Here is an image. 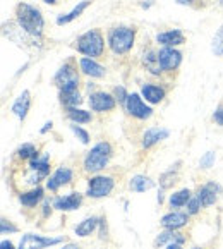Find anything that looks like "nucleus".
<instances>
[{
	"label": "nucleus",
	"instance_id": "f257e3e1",
	"mask_svg": "<svg viewBox=\"0 0 223 249\" xmlns=\"http://www.w3.org/2000/svg\"><path fill=\"white\" fill-rule=\"evenodd\" d=\"M114 157V148L108 141H100L93 144L91 150L85 155L83 158V169L88 174H100L108 167L110 160Z\"/></svg>",
	"mask_w": 223,
	"mask_h": 249
},
{
	"label": "nucleus",
	"instance_id": "f03ea898",
	"mask_svg": "<svg viewBox=\"0 0 223 249\" xmlns=\"http://www.w3.org/2000/svg\"><path fill=\"white\" fill-rule=\"evenodd\" d=\"M16 21L21 26L26 33H30L31 36H41L45 28V21L41 12L38 11L33 5L21 2V4L16 7Z\"/></svg>",
	"mask_w": 223,
	"mask_h": 249
},
{
	"label": "nucleus",
	"instance_id": "7ed1b4c3",
	"mask_svg": "<svg viewBox=\"0 0 223 249\" xmlns=\"http://www.w3.org/2000/svg\"><path fill=\"white\" fill-rule=\"evenodd\" d=\"M108 47L115 55H124L131 52L132 45L136 40V30L129 26H117L108 31Z\"/></svg>",
	"mask_w": 223,
	"mask_h": 249
},
{
	"label": "nucleus",
	"instance_id": "20e7f679",
	"mask_svg": "<svg viewBox=\"0 0 223 249\" xmlns=\"http://www.w3.org/2000/svg\"><path fill=\"white\" fill-rule=\"evenodd\" d=\"M76 48L79 53L86 55L89 59L95 57H102L103 50H105V40L103 35L98 30H89L85 35H81L76 41Z\"/></svg>",
	"mask_w": 223,
	"mask_h": 249
},
{
	"label": "nucleus",
	"instance_id": "39448f33",
	"mask_svg": "<svg viewBox=\"0 0 223 249\" xmlns=\"http://www.w3.org/2000/svg\"><path fill=\"white\" fill-rule=\"evenodd\" d=\"M115 187V179L112 176L103 174H93L86 184V196L91 199H102L112 195Z\"/></svg>",
	"mask_w": 223,
	"mask_h": 249
},
{
	"label": "nucleus",
	"instance_id": "423d86ee",
	"mask_svg": "<svg viewBox=\"0 0 223 249\" xmlns=\"http://www.w3.org/2000/svg\"><path fill=\"white\" fill-rule=\"evenodd\" d=\"M66 242V237L62 235H55V237H50V235H41V234H24L19 241L17 249H45V248H51V246L62 244Z\"/></svg>",
	"mask_w": 223,
	"mask_h": 249
},
{
	"label": "nucleus",
	"instance_id": "0eeeda50",
	"mask_svg": "<svg viewBox=\"0 0 223 249\" xmlns=\"http://www.w3.org/2000/svg\"><path fill=\"white\" fill-rule=\"evenodd\" d=\"M125 110L131 117L139 119V121H146L153 115V108L144 102L139 93H129L127 102H125Z\"/></svg>",
	"mask_w": 223,
	"mask_h": 249
},
{
	"label": "nucleus",
	"instance_id": "6e6552de",
	"mask_svg": "<svg viewBox=\"0 0 223 249\" xmlns=\"http://www.w3.org/2000/svg\"><path fill=\"white\" fill-rule=\"evenodd\" d=\"M53 83L57 85V88H69V86H79V74L77 69L74 67L72 62H66L55 74Z\"/></svg>",
	"mask_w": 223,
	"mask_h": 249
},
{
	"label": "nucleus",
	"instance_id": "1a4fd4ad",
	"mask_svg": "<svg viewBox=\"0 0 223 249\" xmlns=\"http://www.w3.org/2000/svg\"><path fill=\"white\" fill-rule=\"evenodd\" d=\"M74 179V170L70 167H59V169L55 170L50 177L47 179V184H45V189H48L50 193H57L60 187L67 186L70 184Z\"/></svg>",
	"mask_w": 223,
	"mask_h": 249
},
{
	"label": "nucleus",
	"instance_id": "9d476101",
	"mask_svg": "<svg viewBox=\"0 0 223 249\" xmlns=\"http://www.w3.org/2000/svg\"><path fill=\"white\" fill-rule=\"evenodd\" d=\"M83 199H85V196L81 195V193H77V191H74V193H69V195L55 196V198L51 199V203H53V208L57 210V212L69 213V212L79 210L81 205H83Z\"/></svg>",
	"mask_w": 223,
	"mask_h": 249
},
{
	"label": "nucleus",
	"instance_id": "9b49d317",
	"mask_svg": "<svg viewBox=\"0 0 223 249\" xmlns=\"http://www.w3.org/2000/svg\"><path fill=\"white\" fill-rule=\"evenodd\" d=\"M194 195L201 199L205 208H209V206H213L216 201H218L220 195H223V187L220 186L218 182H215V180H209V182L203 184Z\"/></svg>",
	"mask_w": 223,
	"mask_h": 249
},
{
	"label": "nucleus",
	"instance_id": "f8f14e48",
	"mask_svg": "<svg viewBox=\"0 0 223 249\" xmlns=\"http://www.w3.org/2000/svg\"><path fill=\"white\" fill-rule=\"evenodd\" d=\"M190 215L187 212H179V210H172L170 213L163 215L160 218V225L163 231H180L189 224Z\"/></svg>",
	"mask_w": 223,
	"mask_h": 249
},
{
	"label": "nucleus",
	"instance_id": "ddd939ff",
	"mask_svg": "<svg viewBox=\"0 0 223 249\" xmlns=\"http://www.w3.org/2000/svg\"><path fill=\"white\" fill-rule=\"evenodd\" d=\"M88 103H89V107H91L93 112H110V110L115 108L117 100H115L114 95H110V93L95 91L89 95Z\"/></svg>",
	"mask_w": 223,
	"mask_h": 249
},
{
	"label": "nucleus",
	"instance_id": "4468645a",
	"mask_svg": "<svg viewBox=\"0 0 223 249\" xmlns=\"http://www.w3.org/2000/svg\"><path fill=\"white\" fill-rule=\"evenodd\" d=\"M4 35L9 38L11 41L17 45H36V36H31L30 33H26L19 24H14V22H4Z\"/></svg>",
	"mask_w": 223,
	"mask_h": 249
},
{
	"label": "nucleus",
	"instance_id": "2eb2a0df",
	"mask_svg": "<svg viewBox=\"0 0 223 249\" xmlns=\"http://www.w3.org/2000/svg\"><path fill=\"white\" fill-rule=\"evenodd\" d=\"M158 59H160V64H161V67H163V71L172 72V71H175L177 67L180 66V62H182V53L172 47H161L160 50H158Z\"/></svg>",
	"mask_w": 223,
	"mask_h": 249
},
{
	"label": "nucleus",
	"instance_id": "dca6fc26",
	"mask_svg": "<svg viewBox=\"0 0 223 249\" xmlns=\"http://www.w3.org/2000/svg\"><path fill=\"white\" fill-rule=\"evenodd\" d=\"M19 203H21L24 208L28 210H33L36 208L38 205H41L45 199V187L41 186H34L31 187L30 191H24V193H21V195L17 196Z\"/></svg>",
	"mask_w": 223,
	"mask_h": 249
},
{
	"label": "nucleus",
	"instance_id": "f3484780",
	"mask_svg": "<svg viewBox=\"0 0 223 249\" xmlns=\"http://www.w3.org/2000/svg\"><path fill=\"white\" fill-rule=\"evenodd\" d=\"M170 136V131L167 127H150L143 132V138H141V146L144 150H150L154 144H158L160 141L167 140Z\"/></svg>",
	"mask_w": 223,
	"mask_h": 249
},
{
	"label": "nucleus",
	"instance_id": "a211bd4d",
	"mask_svg": "<svg viewBox=\"0 0 223 249\" xmlns=\"http://www.w3.org/2000/svg\"><path fill=\"white\" fill-rule=\"evenodd\" d=\"M187 237L179 231H163L154 237V248H163L169 244H186Z\"/></svg>",
	"mask_w": 223,
	"mask_h": 249
},
{
	"label": "nucleus",
	"instance_id": "6ab92c4d",
	"mask_svg": "<svg viewBox=\"0 0 223 249\" xmlns=\"http://www.w3.org/2000/svg\"><path fill=\"white\" fill-rule=\"evenodd\" d=\"M30 108H31V93L28 91V89H24V91L17 96V100L12 103L11 110H12V114L22 122L26 119V115H28V112H30Z\"/></svg>",
	"mask_w": 223,
	"mask_h": 249
},
{
	"label": "nucleus",
	"instance_id": "aec40b11",
	"mask_svg": "<svg viewBox=\"0 0 223 249\" xmlns=\"http://www.w3.org/2000/svg\"><path fill=\"white\" fill-rule=\"evenodd\" d=\"M28 167H30V170L38 172L40 176H43L45 179H48V177H50V155L48 153L40 155V151H38V153L28 161Z\"/></svg>",
	"mask_w": 223,
	"mask_h": 249
},
{
	"label": "nucleus",
	"instance_id": "412c9836",
	"mask_svg": "<svg viewBox=\"0 0 223 249\" xmlns=\"http://www.w3.org/2000/svg\"><path fill=\"white\" fill-rule=\"evenodd\" d=\"M156 41L161 47H177V45H184L186 43V36L180 30H170V31H163V33L156 35Z\"/></svg>",
	"mask_w": 223,
	"mask_h": 249
},
{
	"label": "nucleus",
	"instance_id": "4be33fe9",
	"mask_svg": "<svg viewBox=\"0 0 223 249\" xmlns=\"http://www.w3.org/2000/svg\"><path fill=\"white\" fill-rule=\"evenodd\" d=\"M59 100H60V103L66 107V108L81 105L83 98H81L79 86H69V88L59 89Z\"/></svg>",
	"mask_w": 223,
	"mask_h": 249
},
{
	"label": "nucleus",
	"instance_id": "5701e85b",
	"mask_svg": "<svg viewBox=\"0 0 223 249\" xmlns=\"http://www.w3.org/2000/svg\"><path fill=\"white\" fill-rule=\"evenodd\" d=\"M98 225H100V216H88V218L81 220L79 224L74 227V234L77 237H89L93 232L98 231Z\"/></svg>",
	"mask_w": 223,
	"mask_h": 249
},
{
	"label": "nucleus",
	"instance_id": "b1692460",
	"mask_svg": "<svg viewBox=\"0 0 223 249\" xmlns=\"http://www.w3.org/2000/svg\"><path fill=\"white\" fill-rule=\"evenodd\" d=\"M154 187V180H151L148 176H144V174H136V176L131 177V180H129V189L132 191V193H137V195H141V193H146V191L153 189Z\"/></svg>",
	"mask_w": 223,
	"mask_h": 249
},
{
	"label": "nucleus",
	"instance_id": "393cba45",
	"mask_svg": "<svg viewBox=\"0 0 223 249\" xmlns=\"http://www.w3.org/2000/svg\"><path fill=\"white\" fill-rule=\"evenodd\" d=\"M79 67H81V72L86 74L89 77H103L105 76V67L100 66L96 60L89 59V57H83L79 59Z\"/></svg>",
	"mask_w": 223,
	"mask_h": 249
},
{
	"label": "nucleus",
	"instance_id": "a878e982",
	"mask_svg": "<svg viewBox=\"0 0 223 249\" xmlns=\"http://www.w3.org/2000/svg\"><path fill=\"white\" fill-rule=\"evenodd\" d=\"M141 96H143L150 105H156V103H160L161 100L165 98V89L161 88V86L150 85V83H148V85H144L143 88H141Z\"/></svg>",
	"mask_w": 223,
	"mask_h": 249
},
{
	"label": "nucleus",
	"instance_id": "bb28decb",
	"mask_svg": "<svg viewBox=\"0 0 223 249\" xmlns=\"http://www.w3.org/2000/svg\"><path fill=\"white\" fill-rule=\"evenodd\" d=\"M190 198H192V191H190L189 187H184V189L175 191L173 195L169 196V206L172 210H180V208H184V206H187Z\"/></svg>",
	"mask_w": 223,
	"mask_h": 249
},
{
	"label": "nucleus",
	"instance_id": "cd10ccee",
	"mask_svg": "<svg viewBox=\"0 0 223 249\" xmlns=\"http://www.w3.org/2000/svg\"><path fill=\"white\" fill-rule=\"evenodd\" d=\"M180 165H182V161H177L175 165H170L169 169L161 174V176H160V187H161V189H165V191L170 189V187L177 182V179H179Z\"/></svg>",
	"mask_w": 223,
	"mask_h": 249
},
{
	"label": "nucleus",
	"instance_id": "c85d7f7f",
	"mask_svg": "<svg viewBox=\"0 0 223 249\" xmlns=\"http://www.w3.org/2000/svg\"><path fill=\"white\" fill-rule=\"evenodd\" d=\"M66 115L72 124H89V122L93 121L91 112L77 108V107H69V108H66Z\"/></svg>",
	"mask_w": 223,
	"mask_h": 249
},
{
	"label": "nucleus",
	"instance_id": "c756f323",
	"mask_svg": "<svg viewBox=\"0 0 223 249\" xmlns=\"http://www.w3.org/2000/svg\"><path fill=\"white\" fill-rule=\"evenodd\" d=\"M143 64L146 67V71H150L151 74L154 76H160L163 67L160 64V59H158V52H153V50H148L146 53L143 55Z\"/></svg>",
	"mask_w": 223,
	"mask_h": 249
},
{
	"label": "nucleus",
	"instance_id": "7c9ffc66",
	"mask_svg": "<svg viewBox=\"0 0 223 249\" xmlns=\"http://www.w3.org/2000/svg\"><path fill=\"white\" fill-rule=\"evenodd\" d=\"M89 4H91V0H83V2H79V4H77L76 7L69 12V14L59 16V18H57V24L62 26V24H69V22H72L74 19H77L83 12L86 11V9L89 7Z\"/></svg>",
	"mask_w": 223,
	"mask_h": 249
},
{
	"label": "nucleus",
	"instance_id": "2f4dec72",
	"mask_svg": "<svg viewBox=\"0 0 223 249\" xmlns=\"http://www.w3.org/2000/svg\"><path fill=\"white\" fill-rule=\"evenodd\" d=\"M36 153H38V148L34 146L33 143H22L21 146L16 150V157L22 161H30Z\"/></svg>",
	"mask_w": 223,
	"mask_h": 249
},
{
	"label": "nucleus",
	"instance_id": "473e14b6",
	"mask_svg": "<svg viewBox=\"0 0 223 249\" xmlns=\"http://www.w3.org/2000/svg\"><path fill=\"white\" fill-rule=\"evenodd\" d=\"M211 50L216 57H222L223 55V24L220 26V30L215 33L213 36V43H211Z\"/></svg>",
	"mask_w": 223,
	"mask_h": 249
},
{
	"label": "nucleus",
	"instance_id": "72a5a7b5",
	"mask_svg": "<svg viewBox=\"0 0 223 249\" xmlns=\"http://www.w3.org/2000/svg\"><path fill=\"white\" fill-rule=\"evenodd\" d=\"M70 131L74 132V136H76L83 144H89V132L86 131V129H83L79 124H72V122H70Z\"/></svg>",
	"mask_w": 223,
	"mask_h": 249
},
{
	"label": "nucleus",
	"instance_id": "f704fd0d",
	"mask_svg": "<svg viewBox=\"0 0 223 249\" xmlns=\"http://www.w3.org/2000/svg\"><path fill=\"white\" fill-rule=\"evenodd\" d=\"M215 161H216V153H215V151H206V153L199 158V169H203V170L211 169L213 165H215Z\"/></svg>",
	"mask_w": 223,
	"mask_h": 249
},
{
	"label": "nucleus",
	"instance_id": "c9c22d12",
	"mask_svg": "<svg viewBox=\"0 0 223 249\" xmlns=\"http://www.w3.org/2000/svg\"><path fill=\"white\" fill-rule=\"evenodd\" d=\"M19 232V229H17V225H14L11 222V220H7L5 216H2L0 218V234L2 235H11V234H17Z\"/></svg>",
	"mask_w": 223,
	"mask_h": 249
},
{
	"label": "nucleus",
	"instance_id": "e433bc0d",
	"mask_svg": "<svg viewBox=\"0 0 223 249\" xmlns=\"http://www.w3.org/2000/svg\"><path fill=\"white\" fill-rule=\"evenodd\" d=\"M203 208H205V206H203L201 199H199L196 195H192V198H190L189 203H187V213H189L190 216H194V215H198Z\"/></svg>",
	"mask_w": 223,
	"mask_h": 249
},
{
	"label": "nucleus",
	"instance_id": "4c0bfd02",
	"mask_svg": "<svg viewBox=\"0 0 223 249\" xmlns=\"http://www.w3.org/2000/svg\"><path fill=\"white\" fill-rule=\"evenodd\" d=\"M114 96H115V100H117V102L120 103V105L125 107V102H127L129 93L125 91L124 86H115V88H114Z\"/></svg>",
	"mask_w": 223,
	"mask_h": 249
},
{
	"label": "nucleus",
	"instance_id": "58836bf2",
	"mask_svg": "<svg viewBox=\"0 0 223 249\" xmlns=\"http://www.w3.org/2000/svg\"><path fill=\"white\" fill-rule=\"evenodd\" d=\"M53 203L50 201V199L45 198L43 203H41V216L43 218H48V216H51V212H53Z\"/></svg>",
	"mask_w": 223,
	"mask_h": 249
},
{
	"label": "nucleus",
	"instance_id": "ea45409f",
	"mask_svg": "<svg viewBox=\"0 0 223 249\" xmlns=\"http://www.w3.org/2000/svg\"><path fill=\"white\" fill-rule=\"evenodd\" d=\"M98 235L102 241H105L108 237V229H106V218L105 216H100V225H98Z\"/></svg>",
	"mask_w": 223,
	"mask_h": 249
},
{
	"label": "nucleus",
	"instance_id": "a19ab883",
	"mask_svg": "<svg viewBox=\"0 0 223 249\" xmlns=\"http://www.w3.org/2000/svg\"><path fill=\"white\" fill-rule=\"evenodd\" d=\"M213 122L220 127H223V105H218L216 110L213 112Z\"/></svg>",
	"mask_w": 223,
	"mask_h": 249
},
{
	"label": "nucleus",
	"instance_id": "79ce46f5",
	"mask_svg": "<svg viewBox=\"0 0 223 249\" xmlns=\"http://www.w3.org/2000/svg\"><path fill=\"white\" fill-rule=\"evenodd\" d=\"M0 249H17V248H16L12 241H9V239H4V241L0 242Z\"/></svg>",
	"mask_w": 223,
	"mask_h": 249
},
{
	"label": "nucleus",
	"instance_id": "37998d69",
	"mask_svg": "<svg viewBox=\"0 0 223 249\" xmlns=\"http://www.w3.org/2000/svg\"><path fill=\"white\" fill-rule=\"evenodd\" d=\"M51 127H53V122H45V125L40 129V134H47L48 131H51Z\"/></svg>",
	"mask_w": 223,
	"mask_h": 249
},
{
	"label": "nucleus",
	"instance_id": "c03bdc74",
	"mask_svg": "<svg viewBox=\"0 0 223 249\" xmlns=\"http://www.w3.org/2000/svg\"><path fill=\"white\" fill-rule=\"evenodd\" d=\"M156 201H158V205H163V201H165V189H161V187H160V191H158Z\"/></svg>",
	"mask_w": 223,
	"mask_h": 249
},
{
	"label": "nucleus",
	"instance_id": "a18cd8bd",
	"mask_svg": "<svg viewBox=\"0 0 223 249\" xmlns=\"http://www.w3.org/2000/svg\"><path fill=\"white\" fill-rule=\"evenodd\" d=\"M60 249H81V248L76 244V242H66Z\"/></svg>",
	"mask_w": 223,
	"mask_h": 249
},
{
	"label": "nucleus",
	"instance_id": "49530a36",
	"mask_svg": "<svg viewBox=\"0 0 223 249\" xmlns=\"http://www.w3.org/2000/svg\"><path fill=\"white\" fill-rule=\"evenodd\" d=\"M167 249H184L182 244H169V246H165Z\"/></svg>",
	"mask_w": 223,
	"mask_h": 249
},
{
	"label": "nucleus",
	"instance_id": "de8ad7c7",
	"mask_svg": "<svg viewBox=\"0 0 223 249\" xmlns=\"http://www.w3.org/2000/svg\"><path fill=\"white\" fill-rule=\"evenodd\" d=\"M179 4H182V5H189V4H192L194 0H177Z\"/></svg>",
	"mask_w": 223,
	"mask_h": 249
},
{
	"label": "nucleus",
	"instance_id": "09e8293b",
	"mask_svg": "<svg viewBox=\"0 0 223 249\" xmlns=\"http://www.w3.org/2000/svg\"><path fill=\"white\" fill-rule=\"evenodd\" d=\"M45 4H50V5H55L57 4V0H43Z\"/></svg>",
	"mask_w": 223,
	"mask_h": 249
},
{
	"label": "nucleus",
	"instance_id": "8fccbe9b",
	"mask_svg": "<svg viewBox=\"0 0 223 249\" xmlns=\"http://www.w3.org/2000/svg\"><path fill=\"white\" fill-rule=\"evenodd\" d=\"M190 249H203V248H199V246H194V248H190Z\"/></svg>",
	"mask_w": 223,
	"mask_h": 249
},
{
	"label": "nucleus",
	"instance_id": "3c124183",
	"mask_svg": "<svg viewBox=\"0 0 223 249\" xmlns=\"http://www.w3.org/2000/svg\"><path fill=\"white\" fill-rule=\"evenodd\" d=\"M220 4H222V5H223V0H220Z\"/></svg>",
	"mask_w": 223,
	"mask_h": 249
}]
</instances>
